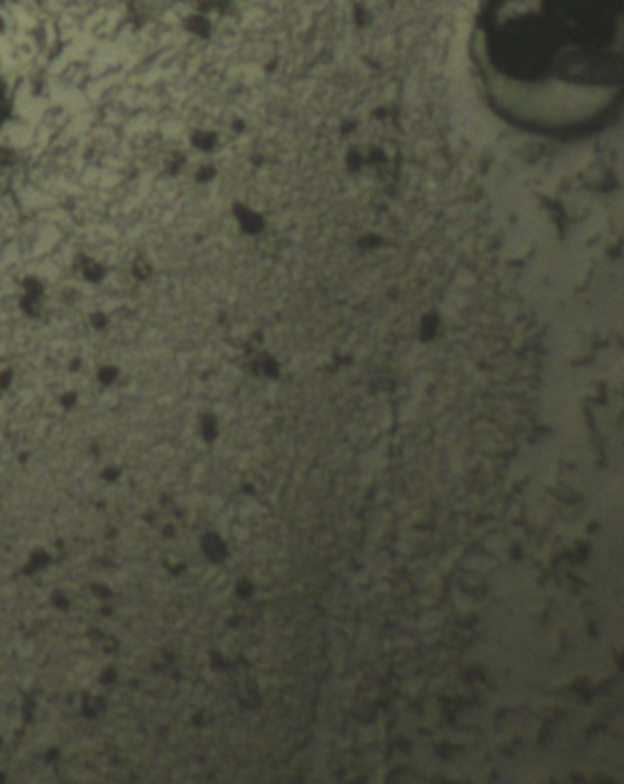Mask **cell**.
<instances>
[{
	"mask_svg": "<svg viewBox=\"0 0 624 784\" xmlns=\"http://www.w3.org/2000/svg\"><path fill=\"white\" fill-rule=\"evenodd\" d=\"M469 57L480 90L518 129L579 138L624 90V0H478Z\"/></svg>",
	"mask_w": 624,
	"mask_h": 784,
	"instance_id": "6da1fadb",
	"label": "cell"
},
{
	"mask_svg": "<svg viewBox=\"0 0 624 784\" xmlns=\"http://www.w3.org/2000/svg\"><path fill=\"white\" fill-rule=\"evenodd\" d=\"M10 160H11V154L8 153L6 149H2V147H0V167H2V165L8 164Z\"/></svg>",
	"mask_w": 624,
	"mask_h": 784,
	"instance_id": "7a4b0ae2",
	"label": "cell"
}]
</instances>
